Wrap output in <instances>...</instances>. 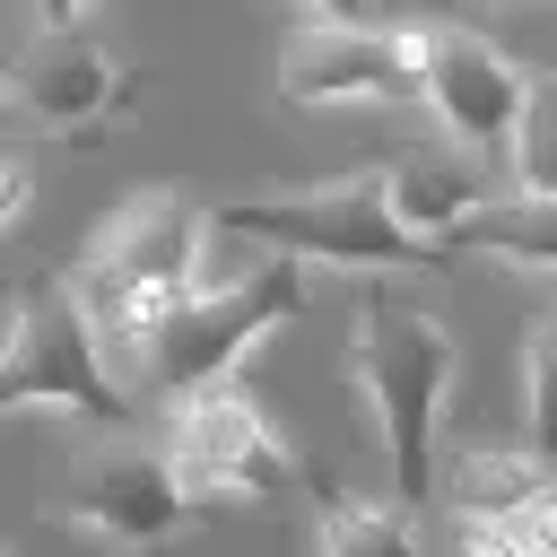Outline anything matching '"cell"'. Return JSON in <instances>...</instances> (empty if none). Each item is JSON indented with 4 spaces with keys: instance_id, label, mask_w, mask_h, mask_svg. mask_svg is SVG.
Instances as JSON below:
<instances>
[{
    "instance_id": "8fae6325",
    "label": "cell",
    "mask_w": 557,
    "mask_h": 557,
    "mask_svg": "<svg viewBox=\"0 0 557 557\" xmlns=\"http://www.w3.org/2000/svg\"><path fill=\"white\" fill-rule=\"evenodd\" d=\"M383 191H392V218L418 226V235H435V244L487 200V183L470 174V148H418V157L383 165ZM444 252H453V244H444Z\"/></svg>"
},
{
    "instance_id": "7a4b0ae2",
    "label": "cell",
    "mask_w": 557,
    "mask_h": 557,
    "mask_svg": "<svg viewBox=\"0 0 557 557\" xmlns=\"http://www.w3.org/2000/svg\"><path fill=\"white\" fill-rule=\"evenodd\" d=\"M209 235H235V244H270V252H296L305 270H453L461 252H444L435 235L400 226L392 218V191H383V165L366 174H339V183H296V191H252V200H226L209 218Z\"/></svg>"
},
{
    "instance_id": "7402d4cb",
    "label": "cell",
    "mask_w": 557,
    "mask_h": 557,
    "mask_svg": "<svg viewBox=\"0 0 557 557\" xmlns=\"http://www.w3.org/2000/svg\"><path fill=\"white\" fill-rule=\"evenodd\" d=\"M0 557H9V548H0Z\"/></svg>"
},
{
    "instance_id": "44dd1931",
    "label": "cell",
    "mask_w": 557,
    "mask_h": 557,
    "mask_svg": "<svg viewBox=\"0 0 557 557\" xmlns=\"http://www.w3.org/2000/svg\"><path fill=\"white\" fill-rule=\"evenodd\" d=\"M96 0H35V26H78Z\"/></svg>"
},
{
    "instance_id": "6da1fadb",
    "label": "cell",
    "mask_w": 557,
    "mask_h": 557,
    "mask_svg": "<svg viewBox=\"0 0 557 557\" xmlns=\"http://www.w3.org/2000/svg\"><path fill=\"white\" fill-rule=\"evenodd\" d=\"M348 374L374 409V435H383V461H392V496L418 505L435 487V426H444V400H453V331L435 313H418L400 287H383V270L357 287V348H348Z\"/></svg>"
},
{
    "instance_id": "9c48e42d",
    "label": "cell",
    "mask_w": 557,
    "mask_h": 557,
    "mask_svg": "<svg viewBox=\"0 0 557 557\" xmlns=\"http://www.w3.org/2000/svg\"><path fill=\"white\" fill-rule=\"evenodd\" d=\"M278 96L287 104H409L418 96V35L409 26H305L278 52Z\"/></svg>"
},
{
    "instance_id": "ffe728a7",
    "label": "cell",
    "mask_w": 557,
    "mask_h": 557,
    "mask_svg": "<svg viewBox=\"0 0 557 557\" xmlns=\"http://www.w3.org/2000/svg\"><path fill=\"white\" fill-rule=\"evenodd\" d=\"M287 9H296L305 26H348V17H366L374 0H287Z\"/></svg>"
},
{
    "instance_id": "2e32d148",
    "label": "cell",
    "mask_w": 557,
    "mask_h": 557,
    "mask_svg": "<svg viewBox=\"0 0 557 557\" xmlns=\"http://www.w3.org/2000/svg\"><path fill=\"white\" fill-rule=\"evenodd\" d=\"M522 409H531V444L557 453V305L531 322V348H522Z\"/></svg>"
},
{
    "instance_id": "5bb4252c",
    "label": "cell",
    "mask_w": 557,
    "mask_h": 557,
    "mask_svg": "<svg viewBox=\"0 0 557 557\" xmlns=\"http://www.w3.org/2000/svg\"><path fill=\"white\" fill-rule=\"evenodd\" d=\"M453 513H479V522H505V513H522L540 487H548V470L531 461V453H496V444H470V453H453Z\"/></svg>"
},
{
    "instance_id": "30bf717a",
    "label": "cell",
    "mask_w": 557,
    "mask_h": 557,
    "mask_svg": "<svg viewBox=\"0 0 557 557\" xmlns=\"http://www.w3.org/2000/svg\"><path fill=\"white\" fill-rule=\"evenodd\" d=\"M522 87H531V70L505 44H487L479 26H418V104L435 113V131L453 148L505 139L522 113Z\"/></svg>"
},
{
    "instance_id": "9a60e30c",
    "label": "cell",
    "mask_w": 557,
    "mask_h": 557,
    "mask_svg": "<svg viewBox=\"0 0 557 557\" xmlns=\"http://www.w3.org/2000/svg\"><path fill=\"white\" fill-rule=\"evenodd\" d=\"M513 183L522 191H557V70H531L522 113H513Z\"/></svg>"
},
{
    "instance_id": "ac0fdd59",
    "label": "cell",
    "mask_w": 557,
    "mask_h": 557,
    "mask_svg": "<svg viewBox=\"0 0 557 557\" xmlns=\"http://www.w3.org/2000/svg\"><path fill=\"white\" fill-rule=\"evenodd\" d=\"M461 557H522V540H513L505 522H479V513H461Z\"/></svg>"
},
{
    "instance_id": "8992f818",
    "label": "cell",
    "mask_w": 557,
    "mask_h": 557,
    "mask_svg": "<svg viewBox=\"0 0 557 557\" xmlns=\"http://www.w3.org/2000/svg\"><path fill=\"white\" fill-rule=\"evenodd\" d=\"M44 513H52V522H78V531H96V540H113V548H157V540H174V531L200 513V496L183 487V470H174L157 444L104 435V444H78V453L52 470Z\"/></svg>"
},
{
    "instance_id": "d6986e66",
    "label": "cell",
    "mask_w": 557,
    "mask_h": 557,
    "mask_svg": "<svg viewBox=\"0 0 557 557\" xmlns=\"http://www.w3.org/2000/svg\"><path fill=\"white\" fill-rule=\"evenodd\" d=\"M26 200H35V174H26V157H0V235L26 218Z\"/></svg>"
},
{
    "instance_id": "277c9868",
    "label": "cell",
    "mask_w": 557,
    "mask_h": 557,
    "mask_svg": "<svg viewBox=\"0 0 557 557\" xmlns=\"http://www.w3.org/2000/svg\"><path fill=\"white\" fill-rule=\"evenodd\" d=\"M113 348L96 339L87 305L70 278L35 270L17 296H9V322H0V409H70V418H131L113 366Z\"/></svg>"
},
{
    "instance_id": "4fadbf2b",
    "label": "cell",
    "mask_w": 557,
    "mask_h": 557,
    "mask_svg": "<svg viewBox=\"0 0 557 557\" xmlns=\"http://www.w3.org/2000/svg\"><path fill=\"white\" fill-rule=\"evenodd\" d=\"M313 531H322V557H418V522L409 505H374V496H348V487H313Z\"/></svg>"
},
{
    "instance_id": "3957f363",
    "label": "cell",
    "mask_w": 557,
    "mask_h": 557,
    "mask_svg": "<svg viewBox=\"0 0 557 557\" xmlns=\"http://www.w3.org/2000/svg\"><path fill=\"white\" fill-rule=\"evenodd\" d=\"M200 252H209V218L183 191H165V183L131 191L96 226V244L78 252V270H70L96 339H139L174 296L200 287Z\"/></svg>"
},
{
    "instance_id": "52a82bcc",
    "label": "cell",
    "mask_w": 557,
    "mask_h": 557,
    "mask_svg": "<svg viewBox=\"0 0 557 557\" xmlns=\"http://www.w3.org/2000/svg\"><path fill=\"white\" fill-rule=\"evenodd\" d=\"M174 400V426H165V461L183 470L191 496H278L296 479L278 426L261 418V400L244 383H191V392H165Z\"/></svg>"
},
{
    "instance_id": "7c38bea8",
    "label": "cell",
    "mask_w": 557,
    "mask_h": 557,
    "mask_svg": "<svg viewBox=\"0 0 557 557\" xmlns=\"http://www.w3.org/2000/svg\"><path fill=\"white\" fill-rule=\"evenodd\" d=\"M453 252H487L505 270H557V191H513V200H479L453 235Z\"/></svg>"
},
{
    "instance_id": "ba28073f",
    "label": "cell",
    "mask_w": 557,
    "mask_h": 557,
    "mask_svg": "<svg viewBox=\"0 0 557 557\" xmlns=\"http://www.w3.org/2000/svg\"><path fill=\"white\" fill-rule=\"evenodd\" d=\"M0 104H17L26 122L70 131L78 148H96V139L131 113V78H122V61H113L96 35H78V26H35V35L17 44L9 78H0Z\"/></svg>"
},
{
    "instance_id": "5b68a950",
    "label": "cell",
    "mask_w": 557,
    "mask_h": 557,
    "mask_svg": "<svg viewBox=\"0 0 557 557\" xmlns=\"http://www.w3.org/2000/svg\"><path fill=\"white\" fill-rule=\"evenodd\" d=\"M296 313H305V261H296V252H270V261H252V270L226 278V287L174 296V305L139 331V374H148L157 392L218 383V374H235V357H244L261 331H278V322H296Z\"/></svg>"
},
{
    "instance_id": "e0dca14e",
    "label": "cell",
    "mask_w": 557,
    "mask_h": 557,
    "mask_svg": "<svg viewBox=\"0 0 557 557\" xmlns=\"http://www.w3.org/2000/svg\"><path fill=\"white\" fill-rule=\"evenodd\" d=\"M505 531L522 540V557H557V479H548L522 513H505Z\"/></svg>"
}]
</instances>
